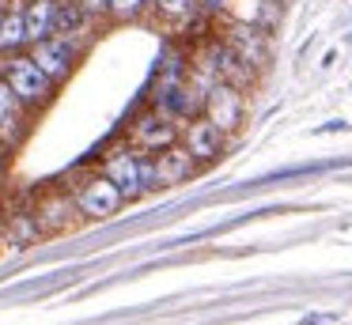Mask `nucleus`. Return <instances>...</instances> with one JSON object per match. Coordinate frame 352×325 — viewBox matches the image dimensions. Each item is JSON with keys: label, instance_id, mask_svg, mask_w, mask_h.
I'll return each instance as SVG.
<instances>
[{"label": "nucleus", "instance_id": "9b49d317", "mask_svg": "<svg viewBox=\"0 0 352 325\" xmlns=\"http://www.w3.org/2000/svg\"><path fill=\"white\" fill-rule=\"evenodd\" d=\"M27 106L19 102L16 95H12V87L4 80H0V140L8 144V148H16L19 140H23L27 133Z\"/></svg>", "mask_w": 352, "mask_h": 325}, {"label": "nucleus", "instance_id": "ddd939ff", "mask_svg": "<svg viewBox=\"0 0 352 325\" xmlns=\"http://www.w3.org/2000/svg\"><path fill=\"white\" fill-rule=\"evenodd\" d=\"M54 8L57 0H27L23 4V27H27V45L50 38V27H54Z\"/></svg>", "mask_w": 352, "mask_h": 325}, {"label": "nucleus", "instance_id": "2eb2a0df", "mask_svg": "<svg viewBox=\"0 0 352 325\" xmlns=\"http://www.w3.org/2000/svg\"><path fill=\"white\" fill-rule=\"evenodd\" d=\"M152 0H110V19L118 23H133Z\"/></svg>", "mask_w": 352, "mask_h": 325}, {"label": "nucleus", "instance_id": "6e6552de", "mask_svg": "<svg viewBox=\"0 0 352 325\" xmlns=\"http://www.w3.org/2000/svg\"><path fill=\"white\" fill-rule=\"evenodd\" d=\"M91 23H95V19L84 12V4H76V0H57L50 34L65 38V42H76L80 49H84L87 38H91Z\"/></svg>", "mask_w": 352, "mask_h": 325}, {"label": "nucleus", "instance_id": "423d86ee", "mask_svg": "<svg viewBox=\"0 0 352 325\" xmlns=\"http://www.w3.org/2000/svg\"><path fill=\"white\" fill-rule=\"evenodd\" d=\"M205 117L212 121L216 128L231 133V128L239 125V117H243V95H239V87H231V83H223V80L216 83L205 95Z\"/></svg>", "mask_w": 352, "mask_h": 325}, {"label": "nucleus", "instance_id": "dca6fc26", "mask_svg": "<svg viewBox=\"0 0 352 325\" xmlns=\"http://www.w3.org/2000/svg\"><path fill=\"white\" fill-rule=\"evenodd\" d=\"M193 4H197V0H152V8L160 15H167V19H186V15L193 12Z\"/></svg>", "mask_w": 352, "mask_h": 325}, {"label": "nucleus", "instance_id": "f3484780", "mask_svg": "<svg viewBox=\"0 0 352 325\" xmlns=\"http://www.w3.org/2000/svg\"><path fill=\"white\" fill-rule=\"evenodd\" d=\"M76 4H84L91 19H110V0H76Z\"/></svg>", "mask_w": 352, "mask_h": 325}, {"label": "nucleus", "instance_id": "7ed1b4c3", "mask_svg": "<svg viewBox=\"0 0 352 325\" xmlns=\"http://www.w3.org/2000/svg\"><path fill=\"white\" fill-rule=\"evenodd\" d=\"M72 204H76L80 219L102 223V219H114L118 212L125 208V197L118 193V186L99 170V174H84V178L72 186Z\"/></svg>", "mask_w": 352, "mask_h": 325}, {"label": "nucleus", "instance_id": "4468645a", "mask_svg": "<svg viewBox=\"0 0 352 325\" xmlns=\"http://www.w3.org/2000/svg\"><path fill=\"white\" fill-rule=\"evenodd\" d=\"M228 45L246 60V65H254V68H261V65H265V57H269L265 38H261V30H254V27H235Z\"/></svg>", "mask_w": 352, "mask_h": 325}, {"label": "nucleus", "instance_id": "20e7f679", "mask_svg": "<svg viewBox=\"0 0 352 325\" xmlns=\"http://www.w3.org/2000/svg\"><path fill=\"white\" fill-rule=\"evenodd\" d=\"M27 49H31V60L54 83H65L72 72H76V60H80V45L76 42H65V38L50 34V38H42V42L27 45Z\"/></svg>", "mask_w": 352, "mask_h": 325}, {"label": "nucleus", "instance_id": "1a4fd4ad", "mask_svg": "<svg viewBox=\"0 0 352 325\" xmlns=\"http://www.w3.org/2000/svg\"><path fill=\"white\" fill-rule=\"evenodd\" d=\"M201 106H205V98H201L197 91L190 87V83H182V80L163 83L160 95H155V110L167 113V117H175V121H190V117H197Z\"/></svg>", "mask_w": 352, "mask_h": 325}, {"label": "nucleus", "instance_id": "9d476101", "mask_svg": "<svg viewBox=\"0 0 352 325\" xmlns=\"http://www.w3.org/2000/svg\"><path fill=\"white\" fill-rule=\"evenodd\" d=\"M152 163H155V186H178V181H186L193 170H197V159H193L186 148H178V144L155 151Z\"/></svg>", "mask_w": 352, "mask_h": 325}, {"label": "nucleus", "instance_id": "f8f14e48", "mask_svg": "<svg viewBox=\"0 0 352 325\" xmlns=\"http://www.w3.org/2000/svg\"><path fill=\"white\" fill-rule=\"evenodd\" d=\"M27 45V27H23V0H12L0 15V53H19Z\"/></svg>", "mask_w": 352, "mask_h": 325}, {"label": "nucleus", "instance_id": "a211bd4d", "mask_svg": "<svg viewBox=\"0 0 352 325\" xmlns=\"http://www.w3.org/2000/svg\"><path fill=\"white\" fill-rule=\"evenodd\" d=\"M4 174H8V144L0 140V186H4Z\"/></svg>", "mask_w": 352, "mask_h": 325}, {"label": "nucleus", "instance_id": "39448f33", "mask_svg": "<svg viewBox=\"0 0 352 325\" xmlns=\"http://www.w3.org/2000/svg\"><path fill=\"white\" fill-rule=\"evenodd\" d=\"M129 136H133V148L152 151V155H155V151H163V148H170V144H178V136H182V125H178L175 117H167V113L152 110V113H140V117L133 121Z\"/></svg>", "mask_w": 352, "mask_h": 325}, {"label": "nucleus", "instance_id": "0eeeda50", "mask_svg": "<svg viewBox=\"0 0 352 325\" xmlns=\"http://www.w3.org/2000/svg\"><path fill=\"white\" fill-rule=\"evenodd\" d=\"M182 148L190 151L197 163H208V159H216L223 148V128H216L205 113H201V117H190L182 128Z\"/></svg>", "mask_w": 352, "mask_h": 325}, {"label": "nucleus", "instance_id": "f257e3e1", "mask_svg": "<svg viewBox=\"0 0 352 325\" xmlns=\"http://www.w3.org/2000/svg\"><path fill=\"white\" fill-rule=\"evenodd\" d=\"M102 174L118 186V193L125 201H140L144 193H152L155 186V163H152V151H140V148H114L102 155Z\"/></svg>", "mask_w": 352, "mask_h": 325}, {"label": "nucleus", "instance_id": "f03ea898", "mask_svg": "<svg viewBox=\"0 0 352 325\" xmlns=\"http://www.w3.org/2000/svg\"><path fill=\"white\" fill-rule=\"evenodd\" d=\"M0 80L12 87V95L27 106V110H46L54 102L57 83L31 60V53H0Z\"/></svg>", "mask_w": 352, "mask_h": 325}, {"label": "nucleus", "instance_id": "6ab92c4d", "mask_svg": "<svg viewBox=\"0 0 352 325\" xmlns=\"http://www.w3.org/2000/svg\"><path fill=\"white\" fill-rule=\"evenodd\" d=\"M0 15H4V4H0Z\"/></svg>", "mask_w": 352, "mask_h": 325}]
</instances>
